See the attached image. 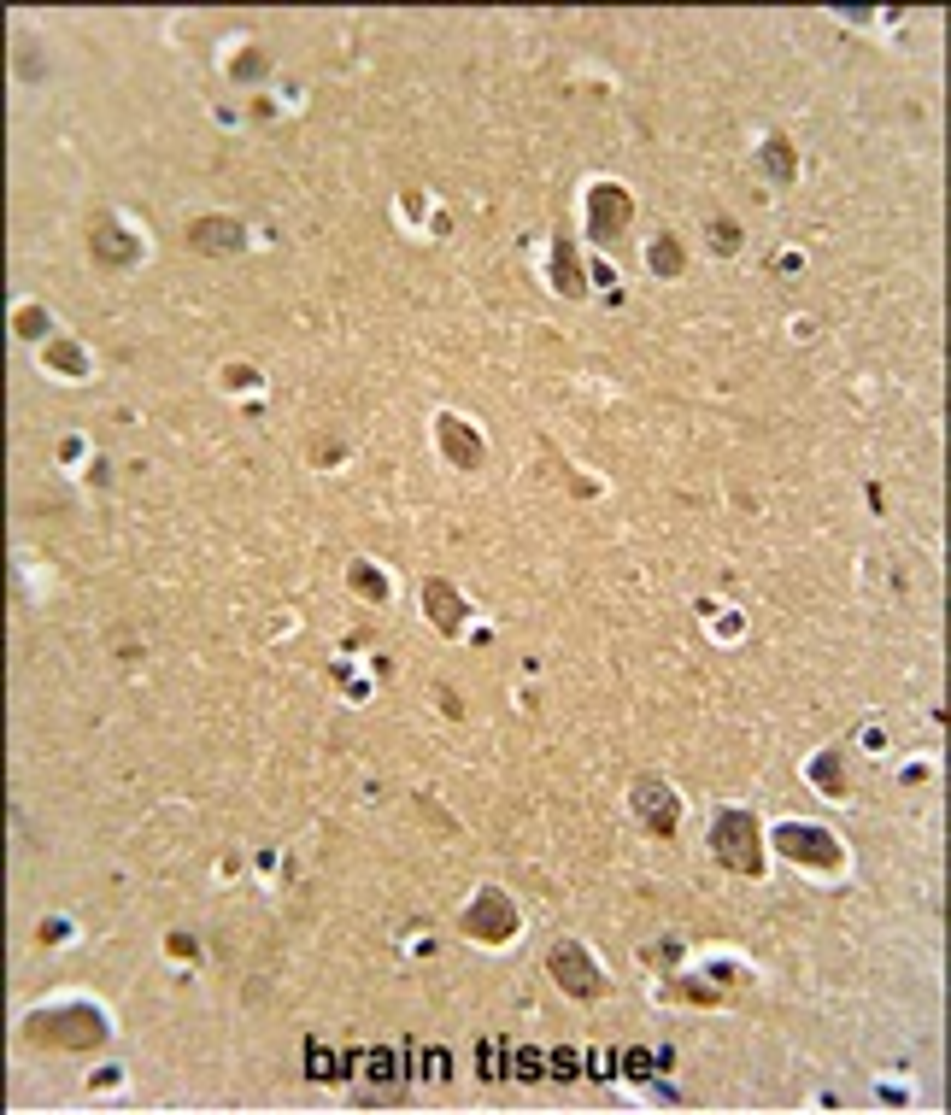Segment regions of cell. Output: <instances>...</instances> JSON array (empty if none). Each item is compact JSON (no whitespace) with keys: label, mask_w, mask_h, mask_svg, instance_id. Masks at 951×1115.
I'll return each instance as SVG.
<instances>
[{"label":"cell","mask_w":951,"mask_h":1115,"mask_svg":"<svg viewBox=\"0 0 951 1115\" xmlns=\"http://www.w3.org/2000/svg\"><path fill=\"white\" fill-rule=\"evenodd\" d=\"M347 1069H359L370 1086H394V1080H400V1057H394V1051H353Z\"/></svg>","instance_id":"obj_7"},{"label":"cell","mask_w":951,"mask_h":1115,"mask_svg":"<svg viewBox=\"0 0 951 1115\" xmlns=\"http://www.w3.org/2000/svg\"><path fill=\"white\" fill-rule=\"evenodd\" d=\"M423 605L435 611V623H441V628H458V593L447 587V581H429V587H423Z\"/></svg>","instance_id":"obj_12"},{"label":"cell","mask_w":951,"mask_h":1115,"mask_svg":"<svg viewBox=\"0 0 951 1115\" xmlns=\"http://www.w3.org/2000/svg\"><path fill=\"white\" fill-rule=\"evenodd\" d=\"M417 1063H423V1074H429V1080H447V1069H453V1063H447V1051H417Z\"/></svg>","instance_id":"obj_14"},{"label":"cell","mask_w":951,"mask_h":1115,"mask_svg":"<svg viewBox=\"0 0 951 1115\" xmlns=\"http://www.w3.org/2000/svg\"><path fill=\"white\" fill-rule=\"evenodd\" d=\"M781 846L793 851V857H816V863H834V857H840V851L828 846V834H822V828H787V834H781Z\"/></svg>","instance_id":"obj_9"},{"label":"cell","mask_w":951,"mask_h":1115,"mask_svg":"<svg viewBox=\"0 0 951 1115\" xmlns=\"http://www.w3.org/2000/svg\"><path fill=\"white\" fill-rule=\"evenodd\" d=\"M623 218H629V200H623V194H611V188H599V194H593V229H599V235H611Z\"/></svg>","instance_id":"obj_11"},{"label":"cell","mask_w":951,"mask_h":1115,"mask_svg":"<svg viewBox=\"0 0 951 1115\" xmlns=\"http://www.w3.org/2000/svg\"><path fill=\"white\" fill-rule=\"evenodd\" d=\"M634 804H640V816H646L652 834H676V799H670V787L640 781V787H634Z\"/></svg>","instance_id":"obj_3"},{"label":"cell","mask_w":951,"mask_h":1115,"mask_svg":"<svg viewBox=\"0 0 951 1115\" xmlns=\"http://www.w3.org/2000/svg\"><path fill=\"white\" fill-rule=\"evenodd\" d=\"M511 1074H517V1080H541V1057H535V1051H517V1057H511Z\"/></svg>","instance_id":"obj_15"},{"label":"cell","mask_w":951,"mask_h":1115,"mask_svg":"<svg viewBox=\"0 0 951 1115\" xmlns=\"http://www.w3.org/2000/svg\"><path fill=\"white\" fill-rule=\"evenodd\" d=\"M353 581H359L364 593H388V581H376V576H370V570H359V576H353Z\"/></svg>","instance_id":"obj_20"},{"label":"cell","mask_w":951,"mask_h":1115,"mask_svg":"<svg viewBox=\"0 0 951 1115\" xmlns=\"http://www.w3.org/2000/svg\"><path fill=\"white\" fill-rule=\"evenodd\" d=\"M652 259H658V270H676V265H681V253H676V247H658Z\"/></svg>","instance_id":"obj_19"},{"label":"cell","mask_w":951,"mask_h":1115,"mask_svg":"<svg viewBox=\"0 0 951 1115\" xmlns=\"http://www.w3.org/2000/svg\"><path fill=\"white\" fill-rule=\"evenodd\" d=\"M546 963H552V975L570 986V992H582V998H588V992H599V981H593V969L582 963V951H576V945H558Z\"/></svg>","instance_id":"obj_4"},{"label":"cell","mask_w":951,"mask_h":1115,"mask_svg":"<svg viewBox=\"0 0 951 1115\" xmlns=\"http://www.w3.org/2000/svg\"><path fill=\"white\" fill-rule=\"evenodd\" d=\"M552 1069H558V1080H570V1074L582 1069V1051H558V1057H552Z\"/></svg>","instance_id":"obj_18"},{"label":"cell","mask_w":951,"mask_h":1115,"mask_svg":"<svg viewBox=\"0 0 951 1115\" xmlns=\"http://www.w3.org/2000/svg\"><path fill=\"white\" fill-rule=\"evenodd\" d=\"M341 1069H347V1057H335L323 1039L306 1045V1074H312V1080H341Z\"/></svg>","instance_id":"obj_13"},{"label":"cell","mask_w":951,"mask_h":1115,"mask_svg":"<svg viewBox=\"0 0 951 1115\" xmlns=\"http://www.w3.org/2000/svg\"><path fill=\"white\" fill-rule=\"evenodd\" d=\"M629 1069H634V1080H652L658 1057H652V1051H629Z\"/></svg>","instance_id":"obj_17"},{"label":"cell","mask_w":951,"mask_h":1115,"mask_svg":"<svg viewBox=\"0 0 951 1115\" xmlns=\"http://www.w3.org/2000/svg\"><path fill=\"white\" fill-rule=\"evenodd\" d=\"M188 247H200V253H235L241 247V229L229 218H206L188 229Z\"/></svg>","instance_id":"obj_6"},{"label":"cell","mask_w":951,"mask_h":1115,"mask_svg":"<svg viewBox=\"0 0 951 1115\" xmlns=\"http://www.w3.org/2000/svg\"><path fill=\"white\" fill-rule=\"evenodd\" d=\"M94 259H106V265H130L136 247L118 235V223H94Z\"/></svg>","instance_id":"obj_10"},{"label":"cell","mask_w":951,"mask_h":1115,"mask_svg":"<svg viewBox=\"0 0 951 1115\" xmlns=\"http://www.w3.org/2000/svg\"><path fill=\"white\" fill-rule=\"evenodd\" d=\"M711 846H717V857H723L728 869H740V875H758V822H752V816L728 810L723 822L711 828Z\"/></svg>","instance_id":"obj_1"},{"label":"cell","mask_w":951,"mask_h":1115,"mask_svg":"<svg viewBox=\"0 0 951 1115\" xmlns=\"http://www.w3.org/2000/svg\"><path fill=\"white\" fill-rule=\"evenodd\" d=\"M36 1033H42V1039H59V1045H100L106 1027H100L94 1010H65V1016H42Z\"/></svg>","instance_id":"obj_2"},{"label":"cell","mask_w":951,"mask_h":1115,"mask_svg":"<svg viewBox=\"0 0 951 1115\" xmlns=\"http://www.w3.org/2000/svg\"><path fill=\"white\" fill-rule=\"evenodd\" d=\"M464 922H470L482 939H505V934H511V904H505L499 892H488L482 904H470V916H464Z\"/></svg>","instance_id":"obj_5"},{"label":"cell","mask_w":951,"mask_h":1115,"mask_svg":"<svg viewBox=\"0 0 951 1115\" xmlns=\"http://www.w3.org/2000/svg\"><path fill=\"white\" fill-rule=\"evenodd\" d=\"M770 171H775V177H793V159H787V141H770Z\"/></svg>","instance_id":"obj_16"},{"label":"cell","mask_w":951,"mask_h":1115,"mask_svg":"<svg viewBox=\"0 0 951 1115\" xmlns=\"http://www.w3.org/2000/svg\"><path fill=\"white\" fill-rule=\"evenodd\" d=\"M441 446L453 452V464H464V470H470V464H482V441H476V435H470L458 417H441Z\"/></svg>","instance_id":"obj_8"}]
</instances>
